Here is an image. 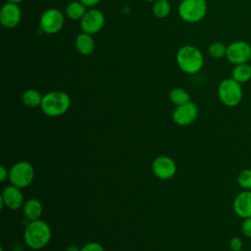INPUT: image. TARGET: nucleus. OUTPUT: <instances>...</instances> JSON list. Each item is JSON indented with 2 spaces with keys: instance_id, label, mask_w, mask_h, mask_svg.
Returning a JSON list of instances; mask_svg holds the SVG:
<instances>
[{
  "instance_id": "0eeeda50",
  "label": "nucleus",
  "mask_w": 251,
  "mask_h": 251,
  "mask_svg": "<svg viewBox=\"0 0 251 251\" xmlns=\"http://www.w3.org/2000/svg\"><path fill=\"white\" fill-rule=\"evenodd\" d=\"M65 18L58 9L51 8L46 10L40 17L39 26L44 33L54 34L60 31L64 25Z\"/></svg>"
},
{
  "instance_id": "bb28decb",
  "label": "nucleus",
  "mask_w": 251,
  "mask_h": 251,
  "mask_svg": "<svg viewBox=\"0 0 251 251\" xmlns=\"http://www.w3.org/2000/svg\"><path fill=\"white\" fill-rule=\"evenodd\" d=\"M8 178H9V171L4 166H1L0 167V181L4 182Z\"/></svg>"
},
{
  "instance_id": "412c9836",
  "label": "nucleus",
  "mask_w": 251,
  "mask_h": 251,
  "mask_svg": "<svg viewBox=\"0 0 251 251\" xmlns=\"http://www.w3.org/2000/svg\"><path fill=\"white\" fill-rule=\"evenodd\" d=\"M152 11L157 18H167L171 13V4L168 0H157L154 2Z\"/></svg>"
},
{
  "instance_id": "f03ea898",
  "label": "nucleus",
  "mask_w": 251,
  "mask_h": 251,
  "mask_svg": "<svg viewBox=\"0 0 251 251\" xmlns=\"http://www.w3.org/2000/svg\"><path fill=\"white\" fill-rule=\"evenodd\" d=\"M176 63L178 68L185 74L193 75L198 73L204 64L202 52L193 45L180 47L176 53Z\"/></svg>"
},
{
  "instance_id": "c756f323",
  "label": "nucleus",
  "mask_w": 251,
  "mask_h": 251,
  "mask_svg": "<svg viewBox=\"0 0 251 251\" xmlns=\"http://www.w3.org/2000/svg\"><path fill=\"white\" fill-rule=\"evenodd\" d=\"M7 2H12V3H20V2H22V1H24V0H6Z\"/></svg>"
},
{
  "instance_id": "a878e982",
  "label": "nucleus",
  "mask_w": 251,
  "mask_h": 251,
  "mask_svg": "<svg viewBox=\"0 0 251 251\" xmlns=\"http://www.w3.org/2000/svg\"><path fill=\"white\" fill-rule=\"evenodd\" d=\"M242 247H243V242L239 237L234 236L229 240V248L231 251L241 250Z\"/></svg>"
},
{
  "instance_id": "5701e85b",
  "label": "nucleus",
  "mask_w": 251,
  "mask_h": 251,
  "mask_svg": "<svg viewBox=\"0 0 251 251\" xmlns=\"http://www.w3.org/2000/svg\"><path fill=\"white\" fill-rule=\"evenodd\" d=\"M237 183L243 190H251V169H244L238 174Z\"/></svg>"
},
{
  "instance_id": "aec40b11",
  "label": "nucleus",
  "mask_w": 251,
  "mask_h": 251,
  "mask_svg": "<svg viewBox=\"0 0 251 251\" xmlns=\"http://www.w3.org/2000/svg\"><path fill=\"white\" fill-rule=\"evenodd\" d=\"M169 98H170V101L176 106L185 104L190 101L189 93L183 88H174L170 92Z\"/></svg>"
},
{
  "instance_id": "6e6552de",
  "label": "nucleus",
  "mask_w": 251,
  "mask_h": 251,
  "mask_svg": "<svg viewBox=\"0 0 251 251\" xmlns=\"http://www.w3.org/2000/svg\"><path fill=\"white\" fill-rule=\"evenodd\" d=\"M226 58L234 66L248 63L251 59V45L243 40L233 41L226 46Z\"/></svg>"
},
{
  "instance_id": "4468645a",
  "label": "nucleus",
  "mask_w": 251,
  "mask_h": 251,
  "mask_svg": "<svg viewBox=\"0 0 251 251\" xmlns=\"http://www.w3.org/2000/svg\"><path fill=\"white\" fill-rule=\"evenodd\" d=\"M233 211L242 219L251 217V190L239 192L233 200Z\"/></svg>"
},
{
  "instance_id": "dca6fc26",
  "label": "nucleus",
  "mask_w": 251,
  "mask_h": 251,
  "mask_svg": "<svg viewBox=\"0 0 251 251\" xmlns=\"http://www.w3.org/2000/svg\"><path fill=\"white\" fill-rule=\"evenodd\" d=\"M75 47L78 53H80L81 55H90L95 48V43L91 34L85 32L79 33L75 38Z\"/></svg>"
},
{
  "instance_id": "ddd939ff",
  "label": "nucleus",
  "mask_w": 251,
  "mask_h": 251,
  "mask_svg": "<svg viewBox=\"0 0 251 251\" xmlns=\"http://www.w3.org/2000/svg\"><path fill=\"white\" fill-rule=\"evenodd\" d=\"M21 21V9L17 3L7 2L0 11V22L3 26L13 28L18 25Z\"/></svg>"
},
{
  "instance_id": "4be33fe9",
  "label": "nucleus",
  "mask_w": 251,
  "mask_h": 251,
  "mask_svg": "<svg viewBox=\"0 0 251 251\" xmlns=\"http://www.w3.org/2000/svg\"><path fill=\"white\" fill-rule=\"evenodd\" d=\"M208 53L213 58L221 59L226 57V46L222 42H214L208 47Z\"/></svg>"
},
{
  "instance_id": "2eb2a0df",
  "label": "nucleus",
  "mask_w": 251,
  "mask_h": 251,
  "mask_svg": "<svg viewBox=\"0 0 251 251\" xmlns=\"http://www.w3.org/2000/svg\"><path fill=\"white\" fill-rule=\"evenodd\" d=\"M23 211L25 218L29 222H32L40 219L43 212V207L38 199L29 198L25 202L23 206Z\"/></svg>"
},
{
  "instance_id": "393cba45",
  "label": "nucleus",
  "mask_w": 251,
  "mask_h": 251,
  "mask_svg": "<svg viewBox=\"0 0 251 251\" xmlns=\"http://www.w3.org/2000/svg\"><path fill=\"white\" fill-rule=\"evenodd\" d=\"M79 251H105L104 247L98 242H88L83 245Z\"/></svg>"
},
{
  "instance_id": "7ed1b4c3",
  "label": "nucleus",
  "mask_w": 251,
  "mask_h": 251,
  "mask_svg": "<svg viewBox=\"0 0 251 251\" xmlns=\"http://www.w3.org/2000/svg\"><path fill=\"white\" fill-rule=\"evenodd\" d=\"M40 107L45 115L49 117H59L70 109L71 98L64 91H50L43 95Z\"/></svg>"
},
{
  "instance_id": "7c9ffc66",
  "label": "nucleus",
  "mask_w": 251,
  "mask_h": 251,
  "mask_svg": "<svg viewBox=\"0 0 251 251\" xmlns=\"http://www.w3.org/2000/svg\"><path fill=\"white\" fill-rule=\"evenodd\" d=\"M145 1H148V2H155V1H157V0H145Z\"/></svg>"
},
{
  "instance_id": "f8f14e48",
  "label": "nucleus",
  "mask_w": 251,
  "mask_h": 251,
  "mask_svg": "<svg viewBox=\"0 0 251 251\" xmlns=\"http://www.w3.org/2000/svg\"><path fill=\"white\" fill-rule=\"evenodd\" d=\"M1 209L6 206L11 210H18L22 208L25 204L24 195L20 187H17L13 184L8 185L4 188L0 196Z\"/></svg>"
},
{
  "instance_id": "20e7f679",
  "label": "nucleus",
  "mask_w": 251,
  "mask_h": 251,
  "mask_svg": "<svg viewBox=\"0 0 251 251\" xmlns=\"http://www.w3.org/2000/svg\"><path fill=\"white\" fill-rule=\"evenodd\" d=\"M218 96L225 106L230 108L237 106L243 96L241 83L237 82L232 77L223 79L218 86Z\"/></svg>"
},
{
  "instance_id": "2f4dec72",
  "label": "nucleus",
  "mask_w": 251,
  "mask_h": 251,
  "mask_svg": "<svg viewBox=\"0 0 251 251\" xmlns=\"http://www.w3.org/2000/svg\"><path fill=\"white\" fill-rule=\"evenodd\" d=\"M238 251H245V250H243V249H241V250H238Z\"/></svg>"
},
{
  "instance_id": "a211bd4d",
  "label": "nucleus",
  "mask_w": 251,
  "mask_h": 251,
  "mask_svg": "<svg viewBox=\"0 0 251 251\" xmlns=\"http://www.w3.org/2000/svg\"><path fill=\"white\" fill-rule=\"evenodd\" d=\"M43 96L36 89H27L23 93L22 101L28 108H37L41 106Z\"/></svg>"
},
{
  "instance_id": "cd10ccee",
  "label": "nucleus",
  "mask_w": 251,
  "mask_h": 251,
  "mask_svg": "<svg viewBox=\"0 0 251 251\" xmlns=\"http://www.w3.org/2000/svg\"><path fill=\"white\" fill-rule=\"evenodd\" d=\"M82 4H84L86 7H93L97 5L101 0H79Z\"/></svg>"
},
{
  "instance_id": "39448f33",
  "label": "nucleus",
  "mask_w": 251,
  "mask_h": 251,
  "mask_svg": "<svg viewBox=\"0 0 251 251\" xmlns=\"http://www.w3.org/2000/svg\"><path fill=\"white\" fill-rule=\"evenodd\" d=\"M178 16L186 23L200 22L207 13L206 0H182L178 6Z\"/></svg>"
},
{
  "instance_id": "f3484780",
  "label": "nucleus",
  "mask_w": 251,
  "mask_h": 251,
  "mask_svg": "<svg viewBox=\"0 0 251 251\" xmlns=\"http://www.w3.org/2000/svg\"><path fill=\"white\" fill-rule=\"evenodd\" d=\"M231 77L239 83L247 82L251 78V66L248 63L235 65L231 72Z\"/></svg>"
},
{
  "instance_id": "b1692460",
  "label": "nucleus",
  "mask_w": 251,
  "mask_h": 251,
  "mask_svg": "<svg viewBox=\"0 0 251 251\" xmlns=\"http://www.w3.org/2000/svg\"><path fill=\"white\" fill-rule=\"evenodd\" d=\"M240 228H241V232L244 236L251 238V217L243 219Z\"/></svg>"
},
{
  "instance_id": "9b49d317",
  "label": "nucleus",
  "mask_w": 251,
  "mask_h": 251,
  "mask_svg": "<svg viewBox=\"0 0 251 251\" xmlns=\"http://www.w3.org/2000/svg\"><path fill=\"white\" fill-rule=\"evenodd\" d=\"M152 171L160 179H170L176 173V162L168 156H159L152 163Z\"/></svg>"
},
{
  "instance_id": "f257e3e1",
  "label": "nucleus",
  "mask_w": 251,
  "mask_h": 251,
  "mask_svg": "<svg viewBox=\"0 0 251 251\" xmlns=\"http://www.w3.org/2000/svg\"><path fill=\"white\" fill-rule=\"evenodd\" d=\"M25 244L34 250L44 248L51 239V228L48 224L42 220L29 222L24 232Z\"/></svg>"
},
{
  "instance_id": "1a4fd4ad",
  "label": "nucleus",
  "mask_w": 251,
  "mask_h": 251,
  "mask_svg": "<svg viewBox=\"0 0 251 251\" xmlns=\"http://www.w3.org/2000/svg\"><path fill=\"white\" fill-rule=\"evenodd\" d=\"M105 24V17L98 9H90L80 20L81 30L88 34H94L100 31Z\"/></svg>"
},
{
  "instance_id": "9d476101",
  "label": "nucleus",
  "mask_w": 251,
  "mask_h": 251,
  "mask_svg": "<svg viewBox=\"0 0 251 251\" xmlns=\"http://www.w3.org/2000/svg\"><path fill=\"white\" fill-rule=\"evenodd\" d=\"M198 116V108L194 102L176 106L173 112V120L178 126H188L192 124Z\"/></svg>"
},
{
  "instance_id": "c85d7f7f",
  "label": "nucleus",
  "mask_w": 251,
  "mask_h": 251,
  "mask_svg": "<svg viewBox=\"0 0 251 251\" xmlns=\"http://www.w3.org/2000/svg\"><path fill=\"white\" fill-rule=\"evenodd\" d=\"M80 249H78L76 246H69L66 251H79Z\"/></svg>"
},
{
  "instance_id": "423d86ee",
  "label": "nucleus",
  "mask_w": 251,
  "mask_h": 251,
  "mask_svg": "<svg viewBox=\"0 0 251 251\" xmlns=\"http://www.w3.org/2000/svg\"><path fill=\"white\" fill-rule=\"evenodd\" d=\"M34 178V169L26 161H20L9 169V180L11 184L25 188L31 184Z\"/></svg>"
},
{
  "instance_id": "6ab92c4d",
  "label": "nucleus",
  "mask_w": 251,
  "mask_h": 251,
  "mask_svg": "<svg viewBox=\"0 0 251 251\" xmlns=\"http://www.w3.org/2000/svg\"><path fill=\"white\" fill-rule=\"evenodd\" d=\"M86 12V6L80 1H73L66 8L67 16L75 21L81 20Z\"/></svg>"
}]
</instances>
